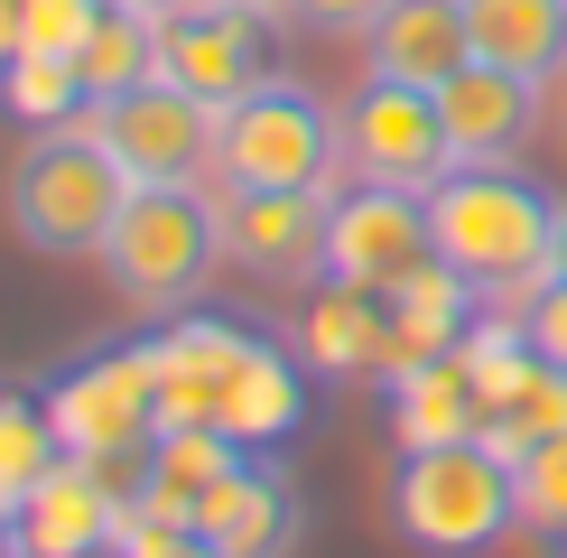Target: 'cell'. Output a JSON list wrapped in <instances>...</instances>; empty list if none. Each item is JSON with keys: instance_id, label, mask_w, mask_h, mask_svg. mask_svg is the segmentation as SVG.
Segmentation results:
<instances>
[{"instance_id": "obj_10", "label": "cell", "mask_w": 567, "mask_h": 558, "mask_svg": "<svg viewBox=\"0 0 567 558\" xmlns=\"http://www.w3.org/2000/svg\"><path fill=\"white\" fill-rule=\"evenodd\" d=\"M437 261V232H429V196L410 186H372L344 177L336 205H326V279H353V289H400L410 270Z\"/></svg>"}, {"instance_id": "obj_26", "label": "cell", "mask_w": 567, "mask_h": 558, "mask_svg": "<svg viewBox=\"0 0 567 558\" xmlns=\"http://www.w3.org/2000/svg\"><path fill=\"white\" fill-rule=\"evenodd\" d=\"M512 475H522V530H558L567 521V437L530 447Z\"/></svg>"}, {"instance_id": "obj_7", "label": "cell", "mask_w": 567, "mask_h": 558, "mask_svg": "<svg viewBox=\"0 0 567 558\" xmlns=\"http://www.w3.org/2000/svg\"><path fill=\"white\" fill-rule=\"evenodd\" d=\"M84 131L131 168V186L215 168V103H196V93L168 84V75H140L122 93H103V103H84Z\"/></svg>"}, {"instance_id": "obj_33", "label": "cell", "mask_w": 567, "mask_h": 558, "mask_svg": "<svg viewBox=\"0 0 567 558\" xmlns=\"http://www.w3.org/2000/svg\"><path fill=\"white\" fill-rule=\"evenodd\" d=\"M539 558H567V521H558V530H539Z\"/></svg>"}, {"instance_id": "obj_32", "label": "cell", "mask_w": 567, "mask_h": 558, "mask_svg": "<svg viewBox=\"0 0 567 558\" xmlns=\"http://www.w3.org/2000/svg\"><path fill=\"white\" fill-rule=\"evenodd\" d=\"M549 279H567V215H558V242H549Z\"/></svg>"}, {"instance_id": "obj_4", "label": "cell", "mask_w": 567, "mask_h": 558, "mask_svg": "<svg viewBox=\"0 0 567 558\" xmlns=\"http://www.w3.org/2000/svg\"><path fill=\"white\" fill-rule=\"evenodd\" d=\"M391 530L419 558H493L522 530V475L484 437L465 447H400L391 465Z\"/></svg>"}, {"instance_id": "obj_30", "label": "cell", "mask_w": 567, "mask_h": 558, "mask_svg": "<svg viewBox=\"0 0 567 558\" xmlns=\"http://www.w3.org/2000/svg\"><path fill=\"white\" fill-rule=\"evenodd\" d=\"M19 56V0H0V65Z\"/></svg>"}, {"instance_id": "obj_20", "label": "cell", "mask_w": 567, "mask_h": 558, "mask_svg": "<svg viewBox=\"0 0 567 558\" xmlns=\"http://www.w3.org/2000/svg\"><path fill=\"white\" fill-rule=\"evenodd\" d=\"M140 75H158V10L103 0L93 38L75 46V84H84V103H103V93H122V84H140Z\"/></svg>"}, {"instance_id": "obj_5", "label": "cell", "mask_w": 567, "mask_h": 558, "mask_svg": "<svg viewBox=\"0 0 567 558\" xmlns=\"http://www.w3.org/2000/svg\"><path fill=\"white\" fill-rule=\"evenodd\" d=\"M205 177L215 186H317V196H336L344 186V112L317 84L270 75L243 103L215 112V168Z\"/></svg>"}, {"instance_id": "obj_19", "label": "cell", "mask_w": 567, "mask_h": 558, "mask_svg": "<svg viewBox=\"0 0 567 558\" xmlns=\"http://www.w3.org/2000/svg\"><path fill=\"white\" fill-rule=\"evenodd\" d=\"M465 29L484 65H512L530 84L567 75V0H465Z\"/></svg>"}, {"instance_id": "obj_23", "label": "cell", "mask_w": 567, "mask_h": 558, "mask_svg": "<svg viewBox=\"0 0 567 558\" xmlns=\"http://www.w3.org/2000/svg\"><path fill=\"white\" fill-rule=\"evenodd\" d=\"M0 103H10L29 131L84 122V84H75V65H65V56H38V46H19V56L0 65Z\"/></svg>"}, {"instance_id": "obj_9", "label": "cell", "mask_w": 567, "mask_h": 558, "mask_svg": "<svg viewBox=\"0 0 567 558\" xmlns=\"http://www.w3.org/2000/svg\"><path fill=\"white\" fill-rule=\"evenodd\" d=\"M326 205L317 186H215L224 261L261 289H317L326 279Z\"/></svg>"}, {"instance_id": "obj_29", "label": "cell", "mask_w": 567, "mask_h": 558, "mask_svg": "<svg viewBox=\"0 0 567 558\" xmlns=\"http://www.w3.org/2000/svg\"><path fill=\"white\" fill-rule=\"evenodd\" d=\"M150 558H224V549L205 540V530H186V540H168V549H150Z\"/></svg>"}, {"instance_id": "obj_8", "label": "cell", "mask_w": 567, "mask_h": 558, "mask_svg": "<svg viewBox=\"0 0 567 558\" xmlns=\"http://www.w3.org/2000/svg\"><path fill=\"white\" fill-rule=\"evenodd\" d=\"M446 168H456V149H446V122H437V84L363 75V93L344 103V177L429 196Z\"/></svg>"}, {"instance_id": "obj_25", "label": "cell", "mask_w": 567, "mask_h": 558, "mask_svg": "<svg viewBox=\"0 0 567 558\" xmlns=\"http://www.w3.org/2000/svg\"><path fill=\"white\" fill-rule=\"evenodd\" d=\"M93 19H103V0H19V46L75 65V46L93 38Z\"/></svg>"}, {"instance_id": "obj_27", "label": "cell", "mask_w": 567, "mask_h": 558, "mask_svg": "<svg viewBox=\"0 0 567 558\" xmlns=\"http://www.w3.org/2000/svg\"><path fill=\"white\" fill-rule=\"evenodd\" d=\"M522 326H530L539 363H558V372H567V279H539V289L522 298Z\"/></svg>"}, {"instance_id": "obj_17", "label": "cell", "mask_w": 567, "mask_h": 558, "mask_svg": "<svg viewBox=\"0 0 567 558\" xmlns=\"http://www.w3.org/2000/svg\"><path fill=\"white\" fill-rule=\"evenodd\" d=\"M363 56H372V75H400V84H446L465 56H475L465 0H391V10L363 29Z\"/></svg>"}, {"instance_id": "obj_2", "label": "cell", "mask_w": 567, "mask_h": 558, "mask_svg": "<svg viewBox=\"0 0 567 558\" xmlns=\"http://www.w3.org/2000/svg\"><path fill=\"white\" fill-rule=\"evenodd\" d=\"M93 261H103L112 298L140 308L150 326L205 308V289H215V270H224L215 196H205L196 177H150V186H131L122 224H112V242L93 251Z\"/></svg>"}, {"instance_id": "obj_6", "label": "cell", "mask_w": 567, "mask_h": 558, "mask_svg": "<svg viewBox=\"0 0 567 558\" xmlns=\"http://www.w3.org/2000/svg\"><path fill=\"white\" fill-rule=\"evenodd\" d=\"M38 401L56 418L65 456H93V465H140L158 447V428H168V418H158L150 335H112V344H93V354H75Z\"/></svg>"}, {"instance_id": "obj_36", "label": "cell", "mask_w": 567, "mask_h": 558, "mask_svg": "<svg viewBox=\"0 0 567 558\" xmlns=\"http://www.w3.org/2000/svg\"><path fill=\"white\" fill-rule=\"evenodd\" d=\"M558 140H567V103H558Z\"/></svg>"}, {"instance_id": "obj_13", "label": "cell", "mask_w": 567, "mask_h": 558, "mask_svg": "<svg viewBox=\"0 0 567 558\" xmlns=\"http://www.w3.org/2000/svg\"><path fill=\"white\" fill-rule=\"evenodd\" d=\"M122 503H131L122 494V465L65 456L56 475L10 512L19 558H112V540H122Z\"/></svg>"}, {"instance_id": "obj_12", "label": "cell", "mask_w": 567, "mask_h": 558, "mask_svg": "<svg viewBox=\"0 0 567 558\" xmlns=\"http://www.w3.org/2000/svg\"><path fill=\"white\" fill-rule=\"evenodd\" d=\"M298 521H307L298 475H289L270 447H243V456H233L224 475L196 494V530H205L224 558H289V549H298Z\"/></svg>"}, {"instance_id": "obj_31", "label": "cell", "mask_w": 567, "mask_h": 558, "mask_svg": "<svg viewBox=\"0 0 567 558\" xmlns=\"http://www.w3.org/2000/svg\"><path fill=\"white\" fill-rule=\"evenodd\" d=\"M224 10H261V19H289V0H224Z\"/></svg>"}, {"instance_id": "obj_21", "label": "cell", "mask_w": 567, "mask_h": 558, "mask_svg": "<svg viewBox=\"0 0 567 558\" xmlns=\"http://www.w3.org/2000/svg\"><path fill=\"white\" fill-rule=\"evenodd\" d=\"M56 465H65V437H56V418H47V401L38 391H0V521H10Z\"/></svg>"}, {"instance_id": "obj_24", "label": "cell", "mask_w": 567, "mask_h": 558, "mask_svg": "<svg viewBox=\"0 0 567 558\" xmlns=\"http://www.w3.org/2000/svg\"><path fill=\"white\" fill-rule=\"evenodd\" d=\"M233 456H243V447H233L224 428H158V447L140 456V484H158V494H186V503H196Z\"/></svg>"}, {"instance_id": "obj_22", "label": "cell", "mask_w": 567, "mask_h": 558, "mask_svg": "<svg viewBox=\"0 0 567 558\" xmlns=\"http://www.w3.org/2000/svg\"><path fill=\"white\" fill-rule=\"evenodd\" d=\"M549 437H567V372H558V363H539L530 382H522V391H512L503 410L484 418V447L522 465L530 447H549Z\"/></svg>"}, {"instance_id": "obj_11", "label": "cell", "mask_w": 567, "mask_h": 558, "mask_svg": "<svg viewBox=\"0 0 567 558\" xmlns=\"http://www.w3.org/2000/svg\"><path fill=\"white\" fill-rule=\"evenodd\" d=\"M158 75L186 84L196 103H243L251 84H270V19L261 10H224V0H177L158 19Z\"/></svg>"}, {"instance_id": "obj_3", "label": "cell", "mask_w": 567, "mask_h": 558, "mask_svg": "<svg viewBox=\"0 0 567 558\" xmlns=\"http://www.w3.org/2000/svg\"><path fill=\"white\" fill-rule=\"evenodd\" d=\"M0 205H10V232L47 261H84V251L112 242L131 205V168L103 149L84 122H56V131H29V149L10 158L0 177Z\"/></svg>"}, {"instance_id": "obj_34", "label": "cell", "mask_w": 567, "mask_h": 558, "mask_svg": "<svg viewBox=\"0 0 567 558\" xmlns=\"http://www.w3.org/2000/svg\"><path fill=\"white\" fill-rule=\"evenodd\" d=\"M0 558H19V530H10V521H0Z\"/></svg>"}, {"instance_id": "obj_1", "label": "cell", "mask_w": 567, "mask_h": 558, "mask_svg": "<svg viewBox=\"0 0 567 558\" xmlns=\"http://www.w3.org/2000/svg\"><path fill=\"white\" fill-rule=\"evenodd\" d=\"M567 205L539 186L530 168L493 158V168H446L429 186V232H437V261L465 270L484 298L522 308V298L549 279V242H558Z\"/></svg>"}, {"instance_id": "obj_35", "label": "cell", "mask_w": 567, "mask_h": 558, "mask_svg": "<svg viewBox=\"0 0 567 558\" xmlns=\"http://www.w3.org/2000/svg\"><path fill=\"white\" fill-rule=\"evenodd\" d=\"M131 10H158V19H168V10H177V0H131Z\"/></svg>"}, {"instance_id": "obj_15", "label": "cell", "mask_w": 567, "mask_h": 558, "mask_svg": "<svg viewBox=\"0 0 567 558\" xmlns=\"http://www.w3.org/2000/svg\"><path fill=\"white\" fill-rule=\"evenodd\" d=\"M298 354L307 372L344 382V372H372L391 382L400 372V326H391V289H353V279H317L298 308Z\"/></svg>"}, {"instance_id": "obj_28", "label": "cell", "mask_w": 567, "mask_h": 558, "mask_svg": "<svg viewBox=\"0 0 567 558\" xmlns=\"http://www.w3.org/2000/svg\"><path fill=\"white\" fill-rule=\"evenodd\" d=\"M382 10H391V0H289V19L317 29V38H363Z\"/></svg>"}, {"instance_id": "obj_16", "label": "cell", "mask_w": 567, "mask_h": 558, "mask_svg": "<svg viewBox=\"0 0 567 558\" xmlns=\"http://www.w3.org/2000/svg\"><path fill=\"white\" fill-rule=\"evenodd\" d=\"M298 428H307V354L279 335H251L224 391V437L233 447H279Z\"/></svg>"}, {"instance_id": "obj_14", "label": "cell", "mask_w": 567, "mask_h": 558, "mask_svg": "<svg viewBox=\"0 0 567 558\" xmlns=\"http://www.w3.org/2000/svg\"><path fill=\"white\" fill-rule=\"evenodd\" d=\"M437 122H446V149H456V168L522 158V140L539 131V84H530V75H512V65L465 56L456 75L437 84Z\"/></svg>"}, {"instance_id": "obj_18", "label": "cell", "mask_w": 567, "mask_h": 558, "mask_svg": "<svg viewBox=\"0 0 567 558\" xmlns=\"http://www.w3.org/2000/svg\"><path fill=\"white\" fill-rule=\"evenodd\" d=\"M484 418H493V401L456 354L410 363L391 382V437L400 447H465V437H484Z\"/></svg>"}]
</instances>
